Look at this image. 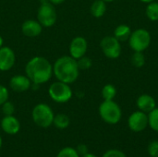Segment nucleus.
I'll list each match as a JSON object with an SVG mask.
<instances>
[{
	"label": "nucleus",
	"mask_w": 158,
	"mask_h": 157,
	"mask_svg": "<svg viewBox=\"0 0 158 157\" xmlns=\"http://www.w3.org/2000/svg\"><path fill=\"white\" fill-rule=\"evenodd\" d=\"M77 63H78V67H79L80 70H87V69L91 68L93 66L92 59L85 56L77 59Z\"/></svg>",
	"instance_id": "nucleus-23"
},
{
	"label": "nucleus",
	"mask_w": 158,
	"mask_h": 157,
	"mask_svg": "<svg viewBox=\"0 0 158 157\" xmlns=\"http://www.w3.org/2000/svg\"><path fill=\"white\" fill-rule=\"evenodd\" d=\"M131 61L135 68H141L145 65V56L143 52H134L131 56Z\"/></svg>",
	"instance_id": "nucleus-21"
},
{
	"label": "nucleus",
	"mask_w": 158,
	"mask_h": 157,
	"mask_svg": "<svg viewBox=\"0 0 158 157\" xmlns=\"http://www.w3.org/2000/svg\"><path fill=\"white\" fill-rule=\"evenodd\" d=\"M1 129L6 134L15 135L20 130V123L13 115L5 116L1 120Z\"/></svg>",
	"instance_id": "nucleus-14"
},
{
	"label": "nucleus",
	"mask_w": 158,
	"mask_h": 157,
	"mask_svg": "<svg viewBox=\"0 0 158 157\" xmlns=\"http://www.w3.org/2000/svg\"><path fill=\"white\" fill-rule=\"evenodd\" d=\"M148 126L156 132H158V107L148 113Z\"/></svg>",
	"instance_id": "nucleus-22"
},
{
	"label": "nucleus",
	"mask_w": 158,
	"mask_h": 157,
	"mask_svg": "<svg viewBox=\"0 0 158 157\" xmlns=\"http://www.w3.org/2000/svg\"><path fill=\"white\" fill-rule=\"evenodd\" d=\"M128 42L133 52H144L151 44L152 36L146 29L140 28L131 31Z\"/></svg>",
	"instance_id": "nucleus-5"
},
{
	"label": "nucleus",
	"mask_w": 158,
	"mask_h": 157,
	"mask_svg": "<svg viewBox=\"0 0 158 157\" xmlns=\"http://www.w3.org/2000/svg\"><path fill=\"white\" fill-rule=\"evenodd\" d=\"M8 96L9 93L7 88L4 85H0V106L8 100Z\"/></svg>",
	"instance_id": "nucleus-28"
},
{
	"label": "nucleus",
	"mask_w": 158,
	"mask_h": 157,
	"mask_svg": "<svg viewBox=\"0 0 158 157\" xmlns=\"http://www.w3.org/2000/svg\"><path fill=\"white\" fill-rule=\"evenodd\" d=\"M148 154L151 157H158V141H152L148 144Z\"/></svg>",
	"instance_id": "nucleus-26"
},
{
	"label": "nucleus",
	"mask_w": 158,
	"mask_h": 157,
	"mask_svg": "<svg viewBox=\"0 0 158 157\" xmlns=\"http://www.w3.org/2000/svg\"><path fill=\"white\" fill-rule=\"evenodd\" d=\"M70 119L66 114H57L55 115L54 120H53V125L59 130H65L69 126Z\"/></svg>",
	"instance_id": "nucleus-18"
},
{
	"label": "nucleus",
	"mask_w": 158,
	"mask_h": 157,
	"mask_svg": "<svg viewBox=\"0 0 158 157\" xmlns=\"http://www.w3.org/2000/svg\"><path fill=\"white\" fill-rule=\"evenodd\" d=\"M142 3H145V4H148V3H151V2H153V1H155V0H140Z\"/></svg>",
	"instance_id": "nucleus-32"
},
{
	"label": "nucleus",
	"mask_w": 158,
	"mask_h": 157,
	"mask_svg": "<svg viewBox=\"0 0 158 157\" xmlns=\"http://www.w3.org/2000/svg\"><path fill=\"white\" fill-rule=\"evenodd\" d=\"M32 82L26 75H15L9 81V87L16 93H24L31 88Z\"/></svg>",
	"instance_id": "nucleus-12"
},
{
	"label": "nucleus",
	"mask_w": 158,
	"mask_h": 157,
	"mask_svg": "<svg viewBox=\"0 0 158 157\" xmlns=\"http://www.w3.org/2000/svg\"><path fill=\"white\" fill-rule=\"evenodd\" d=\"M2 112L5 116H12L15 112V105L12 102L6 101L2 105Z\"/></svg>",
	"instance_id": "nucleus-25"
},
{
	"label": "nucleus",
	"mask_w": 158,
	"mask_h": 157,
	"mask_svg": "<svg viewBox=\"0 0 158 157\" xmlns=\"http://www.w3.org/2000/svg\"><path fill=\"white\" fill-rule=\"evenodd\" d=\"M99 115L106 123L116 125L122 118V111L120 106L114 100H104L99 105Z\"/></svg>",
	"instance_id": "nucleus-3"
},
{
	"label": "nucleus",
	"mask_w": 158,
	"mask_h": 157,
	"mask_svg": "<svg viewBox=\"0 0 158 157\" xmlns=\"http://www.w3.org/2000/svg\"><path fill=\"white\" fill-rule=\"evenodd\" d=\"M3 44H4V40H3V38H2V36L0 35V48L3 46Z\"/></svg>",
	"instance_id": "nucleus-33"
},
{
	"label": "nucleus",
	"mask_w": 158,
	"mask_h": 157,
	"mask_svg": "<svg viewBox=\"0 0 158 157\" xmlns=\"http://www.w3.org/2000/svg\"><path fill=\"white\" fill-rule=\"evenodd\" d=\"M106 3L103 0H94L90 7V12L93 17L99 19L102 18L106 12Z\"/></svg>",
	"instance_id": "nucleus-16"
},
{
	"label": "nucleus",
	"mask_w": 158,
	"mask_h": 157,
	"mask_svg": "<svg viewBox=\"0 0 158 157\" xmlns=\"http://www.w3.org/2000/svg\"><path fill=\"white\" fill-rule=\"evenodd\" d=\"M57 14L53 4L49 1H42L37 11V20L44 28H49L56 22Z\"/></svg>",
	"instance_id": "nucleus-7"
},
{
	"label": "nucleus",
	"mask_w": 158,
	"mask_h": 157,
	"mask_svg": "<svg viewBox=\"0 0 158 157\" xmlns=\"http://www.w3.org/2000/svg\"><path fill=\"white\" fill-rule=\"evenodd\" d=\"M56 157H81L75 148L72 147H65L59 151Z\"/></svg>",
	"instance_id": "nucleus-24"
},
{
	"label": "nucleus",
	"mask_w": 158,
	"mask_h": 157,
	"mask_svg": "<svg viewBox=\"0 0 158 157\" xmlns=\"http://www.w3.org/2000/svg\"><path fill=\"white\" fill-rule=\"evenodd\" d=\"M145 14L149 20L157 21L158 20V2L153 1L147 4L145 8Z\"/></svg>",
	"instance_id": "nucleus-19"
},
{
	"label": "nucleus",
	"mask_w": 158,
	"mask_h": 157,
	"mask_svg": "<svg viewBox=\"0 0 158 157\" xmlns=\"http://www.w3.org/2000/svg\"><path fill=\"white\" fill-rule=\"evenodd\" d=\"M131 34V29L127 24H120V25L117 26V28L114 31V36L119 42L128 41Z\"/></svg>",
	"instance_id": "nucleus-17"
},
{
	"label": "nucleus",
	"mask_w": 158,
	"mask_h": 157,
	"mask_svg": "<svg viewBox=\"0 0 158 157\" xmlns=\"http://www.w3.org/2000/svg\"><path fill=\"white\" fill-rule=\"evenodd\" d=\"M53 75L57 81L71 84L77 81L80 75V68L77 60L70 56L58 57L53 65Z\"/></svg>",
	"instance_id": "nucleus-2"
},
{
	"label": "nucleus",
	"mask_w": 158,
	"mask_h": 157,
	"mask_svg": "<svg viewBox=\"0 0 158 157\" xmlns=\"http://www.w3.org/2000/svg\"><path fill=\"white\" fill-rule=\"evenodd\" d=\"M31 117L35 125H37L40 128L46 129L53 125L55 114L52 108L47 104L41 103L33 107Z\"/></svg>",
	"instance_id": "nucleus-4"
},
{
	"label": "nucleus",
	"mask_w": 158,
	"mask_h": 157,
	"mask_svg": "<svg viewBox=\"0 0 158 157\" xmlns=\"http://www.w3.org/2000/svg\"><path fill=\"white\" fill-rule=\"evenodd\" d=\"M48 1L55 6V5H60V4L64 3L66 0H48Z\"/></svg>",
	"instance_id": "nucleus-30"
},
{
	"label": "nucleus",
	"mask_w": 158,
	"mask_h": 157,
	"mask_svg": "<svg viewBox=\"0 0 158 157\" xmlns=\"http://www.w3.org/2000/svg\"><path fill=\"white\" fill-rule=\"evenodd\" d=\"M102 97L104 100L109 101V100H114V98L117 95V89L113 84H106L103 89H102Z\"/></svg>",
	"instance_id": "nucleus-20"
},
{
	"label": "nucleus",
	"mask_w": 158,
	"mask_h": 157,
	"mask_svg": "<svg viewBox=\"0 0 158 157\" xmlns=\"http://www.w3.org/2000/svg\"><path fill=\"white\" fill-rule=\"evenodd\" d=\"M43 26L38 20L35 19H27L21 25V31L27 37H37L41 34L43 31Z\"/></svg>",
	"instance_id": "nucleus-13"
},
{
	"label": "nucleus",
	"mask_w": 158,
	"mask_h": 157,
	"mask_svg": "<svg viewBox=\"0 0 158 157\" xmlns=\"http://www.w3.org/2000/svg\"><path fill=\"white\" fill-rule=\"evenodd\" d=\"M2 143H3V141H2V138H1V136H0V149H1V147H2Z\"/></svg>",
	"instance_id": "nucleus-35"
},
{
	"label": "nucleus",
	"mask_w": 158,
	"mask_h": 157,
	"mask_svg": "<svg viewBox=\"0 0 158 157\" xmlns=\"http://www.w3.org/2000/svg\"><path fill=\"white\" fill-rule=\"evenodd\" d=\"M128 126L133 132H142L148 126V114L140 110L133 112L128 118Z\"/></svg>",
	"instance_id": "nucleus-9"
},
{
	"label": "nucleus",
	"mask_w": 158,
	"mask_h": 157,
	"mask_svg": "<svg viewBox=\"0 0 158 157\" xmlns=\"http://www.w3.org/2000/svg\"><path fill=\"white\" fill-rule=\"evenodd\" d=\"M76 151L78 152V154L80 155V156H82L84 155H86L87 153H89L88 151V147L85 144H79L77 146V148H75Z\"/></svg>",
	"instance_id": "nucleus-29"
},
{
	"label": "nucleus",
	"mask_w": 158,
	"mask_h": 157,
	"mask_svg": "<svg viewBox=\"0 0 158 157\" xmlns=\"http://www.w3.org/2000/svg\"><path fill=\"white\" fill-rule=\"evenodd\" d=\"M25 74L32 84L41 85L50 81L53 75V66L44 56L31 58L25 66Z\"/></svg>",
	"instance_id": "nucleus-1"
},
{
	"label": "nucleus",
	"mask_w": 158,
	"mask_h": 157,
	"mask_svg": "<svg viewBox=\"0 0 158 157\" xmlns=\"http://www.w3.org/2000/svg\"><path fill=\"white\" fill-rule=\"evenodd\" d=\"M136 105L140 111H143L146 114L151 112L156 107V102L155 98L147 93L141 94L136 100Z\"/></svg>",
	"instance_id": "nucleus-15"
},
{
	"label": "nucleus",
	"mask_w": 158,
	"mask_h": 157,
	"mask_svg": "<svg viewBox=\"0 0 158 157\" xmlns=\"http://www.w3.org/2000/svg\"><path fill=\"white\" fill-rule=\"evenodd\" d=\"M16 63V56L14 51L8 46L0 48V71L10 70Z\"/></svg>",
	"instance_id": "nucleus-11"
},
{
	"label": "nucleus",
	"mask_w": 158,
	"mask_h": 157,
	"mask_svg": "<svg viewBox=\"0 0 158 157\" xmlns=\"http://www.w3.org/2000/svg\"><path fill=\"white\" fill-rule=\"evenodd\" d=\"M81 157H97L95 155H94V154H91V153H87L86 155H82Z\"/></svg>",
	"instance_id": "nucleus-31"
},
{
	"label": "nucleus",
	"mask_w": 158,
	"mask_h": 157,
	"mask_svg": "<svg viewBox=\"0 0 158 157\" xmlns=\"http://www.w3.org/2000/svg\"><path fill=\"white\" fill-rule=\"evenodd\" d=\"M48 94L54 102L64 104L69 102L72 98L73 92L69 84L57 81L56 82H53L49 86Z\"/></svg>",
	"instance_id": "nucleus-6"
},
{
	"label": "nucleus",
	"mask_w": 158,
	"mask_h": 157,
	"mask_svg": "<svg viewBox=\"0 0 158 157\" xmlns=\"http://www.w3.org/2000/svg\"><path fill=\"white\" fill-rule=\"evenodd\" d=\"M88 49L87 40L82 36H76L69 43V56L76 60L84 56Z\"/></svg>",
	"instance_id": "nucleus-10"
},
{
	"label": "nucleus",
	"mask_w": 158,
	"mask_h": 157,
	"mask_svg": "<svg viewBox=\"0 0 158 157\" xmlns=\"http://www.w3.org/2000/svg\"><path fill=\"white\" fill-rule=\"evenodd\" d=\"M100 47L105 56L109 59H117L121 55L120 42L115 36H105L100 42Z\"/></svg>",
	"instance_id": "nucleus-8"
},
{
	"label": "nucleus",
	"mask_w": 158,
	"mask_h": 157,
	"mask_svg": "<svg viewBox=\"0 0 158 157\" xmlns=\"http://www.w3.org/2000/svg\"><path fill=\"white\" fill-rule=\"evenodd\" d=\"M102 157H127L124 152L118 149H110L106 151Z\"/></svg>",
	"instance_id": "nucleus-27"
},
{
	"label": "nucleus",
	"mask_w": 158,
	"mask_h": 157,
	"mask_svg": "<svg viewBox=\"0 0 158 157\" xmlns=\"http://www.w3.org/2000/svg\"><path fill=\"white\" fill-rule=\"evenodd\" d=\"M103 1H105L106 3H111V2H113V1H115V0H103Z\"/></svg>",
	"instance_id": "nucleus-34"
}]
</instances>
